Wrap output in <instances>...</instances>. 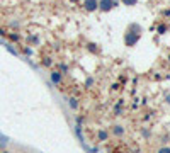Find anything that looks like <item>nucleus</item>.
Wrapping results in <instances>:
<instances>
[{
	"label": "nucleus",
	"mask_w": 170,
	"mask_h": 153,
	"mask_svg": "<svg viewBox=\"0 0 170 153\" xmlns=\"http://www.w3.org/2000/svg\"><path fill=\"white\" fill-rule=\"evenodd\" d=\"M0 36H7V32H5V29H0Z\"/></svg>",
	"instance_id": "14"
},
{
	"label": "nucleus",
	"mask_w": 170,
	"mask_h": 153,
	"mask_svg": "<svg viewBox=\"0 0 170 153\" xmlns=\"http://www.w3.org/2000/svg\"><path fill=\"white\" fill-rule=\"evenodd\" d=\"M111 131H112L114 136H122V134H124V128H122L121 124H116V126H112V129H111Z\"/></svg>",
	"instance_id": "4"
},
{
	"label": "nucleus",
	"mask_w": 170,
	"mask_h": 153,
	"mask_svg": "<svg viewBox=\"0 0 170 153\" xmlns=\"http://www.w3.org/2000/svg\"><path fill=\"white\" fill-rule=\"evenodd\" d=\"M44 65H46V66H49V65H51V60H49V58H46V60H44Z\"/></svg>",
	"instance_id": "13"
},
{
	"label": "nucleus",
	"mask_w": 170,
	"mask_h": 153,
	"mask_svg": "<svg viewBox=\"0 0 170 153\" xmlns=\"http://www.w3.org/2000/svg\"><path fill=\"white\" fill-rule=\"evenodd\" d=\"M165 31H167V26H160V27H158V32H160V34H163Z\"/></svg>",
	"instance_id": "12"
},
{
	"label": "nucleus",
	"mask_w": 170,
	"mask_h": 153,
	"mask_svg": "<svg viewBox=\"0 0 170 153\" xmlns=\"http://www.w3.org/2000/svg\"><path fill=\"white\" fill-rule=\"evenodd\" d=\"M114 112H116V116H121V105H119V104H117V105H116V109H114Z\"/></svg>",
	"instance_id": "11"
},
{
	"label": "nucleus",
	"mask_w": 170,
	"mask_h": 153,
	"mask_svg": "<svg viewBox=\"0 0 170 153\" xmlns=\"http://www.w3.org/2000/svg\"><path fill=\"white\" fill-rule=\"evenodd\" d=\"M83 9L87 12H94L95 9H99V0H83Z\"/></svg>",
	"instance_id": "1"
},
{
	"label": "nucleus",
	"mask_w": 170,
	"mask_h": 153,
	"mask_svg": "<svg viewBox=\"0 0 170 153\" xmlns=\"http://www.w3.org/2000/svg\"><path fill=\"white\" fill-rule=\"evenodd\" d=\"M138 38H140L138 32H126V44H128V46H133V44L138 41Z\"/></svg>",
	"instance_id": "3"
},
{
	"label": "nucleus",
	"mask_w": 170,
	"mask_h": 153,
	"mask_svg": "<svg viewBox=\"0 0 170 153\" xmlns=\"http://www.w3.org/2000/svg\"><path fill=\"white\" fill-rule=\"evenodd\" d=\"M109 138V133L106 129H99L97 131V141H107Z\"/></svg>",
	"instance_id": "5"
},
{
	"label": "nucleus",
	"mask_w": 170,
	"mask_h": 153,
	"mask_svg": "<svg viewBox=\"0 0 170 153\" xmlns=\"http://www.w3.org/2000/svg\"><path fill=\"white\" fill-rule=\"evenodd\" d=\"M112 7H114V0H99V9L104 12L111 10Z\"/></svg>",
	"instance_id": "2"
},
{
	"label": "nucleus",
	"mask_w": 170,
	"mask_h": 153,
	"mask_svg": "<svg viewBox=\"0 0 170 153\" xmlns=\"http://www.w3.org/2000/svg\"><path fill=\"white\" fill-rule=\"evenodd\" d=\"M0 153H12V152H9V150H2Z\"/></svg>",
	"instance_id": "15"
},
{
	"label": "nucleus",
	"mask_w": 170,
	"mask_h": 153,
	"mask_svg": "<svg viewBox=\"0 0 170 153\" xmlns=\"http://www.w3.org/2000/svg\"><path fill=\"white\" fill-rule=\"evenodd\" d=\"M156 153H170V148H169V146H163V148H160Z\"/></svg>",
	"instance_id": "9"
},
{
	"label": "nucleus",
	"mask_w": 170,
	"mask_h": 153,
	"mask_svg": "<svg viewBox=\"0 0 170 153\" xmlns=\"http://www.w3.org/2000/svg\"><path fill=\"white\" fill-rule=\"evenodd\" d=\"M68 104H70V107H72V109H78V100H77V99L75 97H72V99H68Z\"/></svg>",
	"instance_id": "7"
},
{
	"label": "nucleus",
	"mask_w": 170,
	"mask_h": 153,
	"mask_svg": "<svg viewBox=\"0 0 170 153\" xmlns=\"http://www.w3.org/2000/svg\"><path fill=\"white\" fill-rule=\"evenodd\" d=\"M70 2H78V0H70Z\"/></svg>",
	"instance_id": "16"
},
{
	"label": "nucleus",
	"mask_w": 170,
	"mask_h": 153,
	"mask_svg": "<svg viewBox=\"0 0 170 153\" xmlns=\"http://www.w3.org/2000/svg\"><path fill=\"white\" fill-rule=\"evenodd\" d=\"M122 4H124V5H135L136 0H122Z\"/></svg>",
	"instance_id": "10"
},
{
	"label": "nucleus",
	"mask_w": 170,
	"mask_h": 153,
	"mask_svg": "<svg viewBox=\"0 0 170 153\" xmlns=\"http://www.w3.org/2000/svg\"><path fill=\"white\" fill-rule=\"evenodd\" d=\"M51 80H53L54 84H60V82H61V73H60V71H56V70L51 71Z\"/></svg>",
	"instance_id": "6"
},
{
	"label": "nucleus",
	"mask_w": 170,
	"mask_h": 153,
	"mask_svg": "<svg viewBox=\"0 0 170 153\" xmlns=\"http://www.w3.org/2000/svg\"><path fill=\"white\" fill-rule=\"evenodd\" d=\"M7 36H9L10 41H19V34L17 32H10V34H7Z\"/></svg>",
	"instance_id": "8"
}]
</instances>
